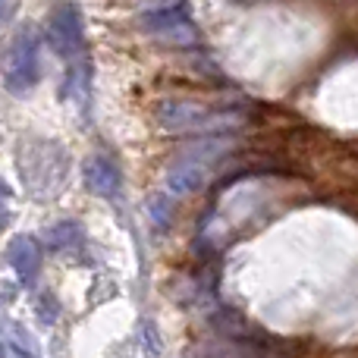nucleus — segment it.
I'll use <instances>...</instances> for the list:
<instances>
[{
    "label": "nucleus",
    "instance_id": "nucleus-1",
    "mask_svg": "<svg viewBox=\"0 0 358 358\" xmlns=\"http://www.w3.org/2000/svg\"><path fill=\"white\" fill-rule=\"evenodd\" d=\"M229 117V113H227ZM223 113L210 110V107L198 104V101H161L157 104V123L167 132H182V129H214V126H223L229 120Z\"/></svg>",
    "mask_w": 358,
    "mask_h": 358
},
{
    "label": "nucleus",
    "instance_id": "nucleus-8",
    "mask_svg": "<svg viewBox=\"0 0 358 358\" xmlns=\"http://www.w3.org/2000/svg\"><path fill=\"white\" fill-rule=\"evenodd\" d=\"M48 242H50V248H60V252H63L66 245H82V242H85V233H82L79 223L63 220V223H57V227L48 233Z\"/></svg>",
    "mask_w": 358,
    "mask_h": 358
},
{
    "label": "nucleus",
    "instance_id": "nucleus-2",
    "mask_svg": "<svg viewBox=\"0 0 358 358\" xmlns=\"http://www.w3.org/2000/svg\"><path fill=\"white\" fill-rule=\"evenodd\" d=\"M145 31H151L155 38H161L164 44H179V48H189L198 41V29L192 25V19L182 10H157L148 13L142 19Z\"/></svg>",
    "mask_w": 358,
    "mask_h": 358
},
{
    "label": "nucleus",
    "instance_id": "nucleus-6",
    "mask_svg": "<svg viewBox=\"0 0 358 358\" xmlns=\"http://www.w3.org/2000/svg\"><path fill=\"white\" fill-rule=\"evenodd\" d=\"M82 176H85V189L98 198H110L120 192V170L107 157H88Z\"/></svg>",
    "mask_w": 358,
    "mask_h": 358
},
{
    "label": "nucleus",
    "instance_id": "nucleus-9",
    "mask_svg": "<svg viewBox=\"0 0 358 358\" xmlns=\"http://www.w3.org/2000/svg\"><path fill=\"white\" fill-rule=\"evenodd\" d=\"M6 223H10V210H6V208H3V204H0V229H3V227H6Z\"/></svg>",
    "mask_w": 358,
    "mask_h": 358
},
{
    "label": "nucleus",
    "instance_id": "nucleus-5",
    "mask_svg": "<svg viewBox=\"0 0 358 358\" xmlns=\"http://www.w3.org/2000/svg\"><path fill=\"white\" fill-rule=\"evenodd\" d=\"M6 261H10L13 273H16L22 283H31L41 271V248L31 236H16V239L6 245Z\"/></svg>",
    "mask_w": 358,
    "mask_h": 358
},
{
    "label": "nucleus",
    "instance_id": "nucleus-4",
    "mask_svg": "<svg viewBox=\"0 0 358 358\" xmlns=\"http://www.w3.org/2000/svg\"><path fill=\"white\" fill-rule=\"evenodd\" d=\"M48 44L57 50L60 57H73L82 50L85 44V35H82V19L73 6H63L57 10V16L50 19L48 25Z\"/></svg>",
    "mask_w": 358,
    "mask_h": 358
},
{
    "label": "nucleus",
    "instance_id": "nucleus-10",
    "mask_svg": "<svg viewBox=\"0 0 358 358\" xmlns=\"http://www.w3.org/2000/svg\"><path fill=\"white\" fill-rule=\"evenodd\" d=\"M10 195H13V192H10V185H6L3 179H0V201H3V198H10Z\"/></svg>",
    "mask_w": 358,
    "mask_h": 358
},
{
    "label": "nucleus",
    "instance_id": "nucleus-3",
    "mask_svg": "<svg viewBox=\"0 0 358 358\" xmlns=\"http://www.w3.org/2000/svg\"><path fill=\"white\" fill-rule=\"evenodd\" d=\"M41 79V66H38V41H31V35H22L13 44V60H10V76L6 85L13 92H29Z\"/></svg>",
    "mask_w": 358,
    "mask_h": 358
},
{
    "label": "nucleus",
    "instance_id": "nucleus-11",
    "mask_svg": "<svg viewBox=\"0 0 358 358\" xmlns=\"http://www.w3.org/2000/svg\"><path fill=\"white\" fill-rule=\"evenodd\" d=\"M0 358H3V346H0Z\"/></svg>",
    "mask_w": 358,
    "mask_h": 358
},
{
    "label": "nucleus",
    "instance_id": "nucleus-7",
    "mask_svg": "<svg viewBox=\"0 0 358 358\" xmlns=\"http://www.w3.org/2000/svg\"><path fill=\"white\" fill-rule=\"evenodd\" d=\"M201 182H204V161H201L198 151H195L192 161L176 164V167L167 173V192L170 195H189V192H198Z\"/></svg>",
    "mask_w": 358,
    "mask_h": 358
}]
</instances>
